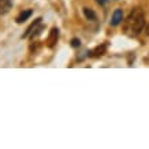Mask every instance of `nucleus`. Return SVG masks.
Returning <instances> with one entry per match:
<instances>
[{
    "instance_id": "nucleus-8",
    "label": "nucleus",
    "mask_w": 149,
    "mask_h": 149,
    "mask_svg": "<svg viewBox=\"0 0 149 149\" xmlns=\"http://www.w3.org/2000/svg\"><path fill=\"white\" fill-rule=\"evenodd\" d=\"M84 14H85L86 19H89V21H95L96 19V14H95V11H93L92 8L85 7V8H84Z\"/></svg>"
},
{
    "instance_id": "nucleus-6",
    "label": "nucleus",
    "mask_w": 149,
    "mask_h": 149,
    "mask_svg": "<svg viewBox=\"0 0 149 149\" xmlns=\"http://www.w3.org/2000/svg\"><path fill=\"white\" fill-rule=\"evenodd\" d=\"M32 13H33L32 10H25V11H22V13L19 14V17L17 18V22H18V23L25 22V21H26V19L32 15Z\"/></svg>"
},
{
    "instance_id": "nucleus-1",
    "label": "nucleus",
    "mask_w": 149,
    "mask_h": 149,
    "mask_svg": "<svg viewBox=\"0 0 149 149\" xmlns=\"http://www.w3.org/2000/svg\"><path fill=\"white\" fill-rule=\"evenodd\" d=\"M145 26V14L141 8L133 10L123 23V32L129 37H136Z\"/></svg>"
},
{
    "instance_id": "nucleus-4",
    "label": "nucleus",
    "mask_w": 149,
    "mask_h": 149,
    "mask_svg": "<svg viewBox=\"0 0 149 149\" xmlns=\"http://www.w3.org/2000/svg\"><path fill=\"white\" fill-rule=\"evenodd\" d=\"M58 37H59V29L58 27H54V29L51 30L49 37H48V47H49V48L55 47L56 41H58Z\"/></svg>"
},
{
    "instance_id": "nucleus-9",
    "label": "nucleus",
    "mask_w": 149,
    "mask_h": 149,
    "mask_svg": "<svg viewBox=\"0 0 149 149\" xmlns=\"http://www.w3.org/2000/svg\"><path fill=\"white\" fill-rule=\"evenodd\" d=\"M79 45H81V41H79V38H72V40H71V47H72V48H78Z\"/></svg>"
},
{
    "instance_id": "nucleus-5",
    "label": "nucleus",
    "mask_w": 149,
    "mask_h": 149,
    "mask_svg": "<svg viewBox=\"0 0 149 149\" xmlns=\"http://www.w3.org/2000/svg\"><path fill=\"white\" fill-rule=\"evenodd\" d=\"M41 21H42V19H41V18L36 19V21H34V22H33L32 25H30V26L27 27L26 33H25V34H23V36H22V38H26V37H29V36H30V34H33V33H34V30H36V29H37V26H38V25H40V23H41Z\"/></svg>"
},
{
    "instance_id": "nucleus-2",
    "label": "nucleus",
    "mask_w": 149,
    "mask_h": 149,
    "mask_svg": "<svg viewBox=\"0 0 149 149\" xmlns=\"http://www.w3.org/2000/svg\"><path fill=\"white\" fill-rule=\"evenodd\" d=\"M123 21V11L120 8H116L112 14V19H111V25L112 26H118L119 23Z\"/></svg>"
},
{
    "instance_id": "nucleus-3",
    "label": "nucleus",
    "mask_w": 149,
    "mask_h": 149,
    "mask_svg": "<svg viewBox=\"0 0 149 149\" xmlns=\"http://www.w3.org/2000/svg\"><path fill=\"white\" fill-rule=\"evenodd\" d=\"M13 8L11 0H0V15H6L10 13V10Z\"/></svg>"
},
{
    "instance_id": "nucleus-7",
    "label": "nucleus",
    "mask_w": 149,
    "mask_h": 149,
    "mask_svg": "<svg viewBox=\"0 0 149 149\" xmlns=\"http://www.w3.org/2000/svg\"><path fill=\"white\" fill-rule=\"evenodd\" d=\"M104 51H105V45H101V47H97V48L93 51H89L88 55H89V56H101V55L104 54Z\"/></svg>"
},
{
    "instance_id": "nucleus-10",
    "label": "nucleus",
    "mask_w": 149,
    "mask_h": 149,
    "mask_svg": "<svg viewBox=\"0 0 149 149\" xmlns=\"http://www.w3.org/2000/svg\"><path fill=\"white\" fill-rule=\"evenodd\" d=\"M97 3H99V4H105L107 0H97Z\"/></svg>"
},
{
    "instance_id": "nucleus-11",
    "label": "nucleus",
    "mask_w": 149,
    "mask_h": 149,
    "mask_svg": "<svg viewBox=\"0 0 149 149\" xmlns=\"http://www.w3.org/2000/svg\"><path fill=\"white\" fill-rule=\"evenodd\" d=\"M146 34L149 36V25H148V27H146Z\"/></svg>"
}]
</instances>
